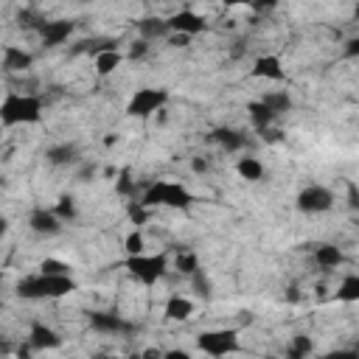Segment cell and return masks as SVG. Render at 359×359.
Returning <instances> with one entry per match:
<instances>
[{"label":"cell","mask_w":359,"mask_h":359,"mask_svg":"<svg viewBox=\"0 0 359 359\" xmlns=\"http://www.w3.org/2000/svg\"><path fill=\"white\" fill-rule=\"evenodd\" d=\"M45 118V101L34 93L8 90L0 98V123L3 126H36Z\"/></svg>","instance_id":"cell-1"},{"label":"cell","mask_w":359,"mask_h":359,"mask_svg":"<svg viewBox=\"0 0 359 359\" xmlns=\"http://www.w3.org/2000/svg\"><path fill=\"white\" fill-rule=\"evenodd\" d=\"M76 289H79V283L73 280V275H45V272L25 275L14 286L17 297H22V300H59V297L73 294Z\"/></svg>","instance_id":"cell-2"},{"label":"cell","mask_w":359,"mask_h":359,"mask_svg":"<svg viewBox=\"0 0 359 359\" xmlns=\"http://www.w3.org/2000/svg\"><path fill=\"white\" fill-rule=\"evenodd\" d=\"M149 210L154 208H171V210H191L196 196L188 191V185L174 182V180H154L151 185L143 188V194L137 196Z\"/></svg>","instance_id":"cell-3"},{"label":"cell","mask_w":359,"mask_h":359,"mask_svg":"<svg viewBox=\"0 0 359 359\" xmlns=\"http://www.w3.org/2000/svg\"><path fill=\"white\" fill-rule=\"evenodd\" d=\"M123 269L132 280H137L140 286H154L165 278L168 272V255L165 252H140V255H126Z\"/></svg>","instance_id":"cell-4"},{"label":"cell","mask_w":359,"mask_h":359,"mask_svg":"<svg viewBox=\"0 0 359 359\" xmlns=\"http://www.w3.org/2000/svg\"><path fill=\"white\" fill-rule=\"evenodd\" d=\"M196 348L210 359H227L244 351L238 328H208L196 337Z\"/></svg>","instance_id":"cell-5"},{"label":"cell","mask_w":359,"mask_h":359,"mask_svg":"<svg viewBox=\"0 0 359 359\" xmlns=\"http://www.w3.org/2000/svg\"><path fill=\"white\" fill-rule=\"evenodd\" d=\"M165 104H168V90L165 87H140L126 101V115L146 121L151 115H160L165 109Z\"/></svg>","instance_id":"cell-6"},{"label":"cell","mask_w":359,"mask_h":359,"mask_svg":"<svg viewBox=\"0 0 359 359\" xmlns=\"http://www.w3.org/2000/svg\"><path fill=\"white\" fill-rule=\"evenodd\" d=\"M337 196L328 185H320V182H311L306 188H300V194L294 196V208L306 216H320V213H328L334 208Z\"/></svg>","instance_id":"cell-7"},{"label":"cell","mask_w":359,"mask_h":359,"mask_svg":"<svg viewBox=\"0 0 359 359\" xmlns=\"http://www.w3.org/2000/svg\"><path fill=\"white\" fill-rule=\"evenodd\" d=\"M87 323H90V328H93L95 334H107V337H121V334L135 331V323H132V320H126L123 314L109 311V309H104V311H90Z\"/></svg>","instance_id":"cell-8"},{"label":"cell","mask_w":359,"mask_h":359,"mask_svg":"<svg viewBox=\"0 0 359 359\" xmlns=\"http://www.w3.org/2000/svg\"><path fill=\"white\" fill-rule=\"evenodd\" d=\"M165 22H168L171 34H180V36H188V39L202 34V31H208V20L196 8H177L174 14L165 17Z\"/></svg>","instance_id":"cell-9"},{"label":"cell","mask_w":359,"mask_h":359,"mask_svg":"<svg viewBox=\"0 0 359 359\" xmlns=\"http://www.w3.org/2000/svg\"><path fill=\"white\" fill-rule=\"evenodd\" d=\"M34 31H36L42 48H59L73 36L76 22H70V20H42Z\"/></svg>","instance_id":"cell-10"},{"label":"cell","mask_w":359,"mask_h":359,"mask_svg":"<svg viewBox=\"0 0 359 359\" xmlns=\"http://www.w3.org/2000/svg\"><path fill=\"white\" fill-rule=\"evenodd\" d=\"M62 342H65V337L56 331V328H50L48 323H31V328H28V337H25V345L31 348V351H36V353H42V351H56V348H62Z\"/></svg>","instance_id":"cell-11"},{"label":"cell","mask_w":359,"mask_h":359,"mask_svg":"<svg viewBox=\"0 0 359 359\" xmlns=\"http://www.w3.org/2000/svg\"><path fill=\"white\" fill-rule=\"evenodd\" d=\"M62 227L65 224L56 219V213L50 208H34L28 213V230L34 236H39V238H53V236L62 233Z\"/></svg>","instance_id":"cell-12"},{"label":"cell","mask_w":359,"mask_h":359,"mask_svg":"<svg viewBox=\"0 0 359 359\" xmlns=\"http://www.w3.org/2000/svg\"><path fill=\"white\" fill-rule=\"evenodd\" d=\"M250 76L252 79H264V81H283L286 79V70H283V62L275 53H264V56H258L252 62Z\"/></svg>","instance_id":"cell-13"},{"label":"cell","mask_w":359,"mask_h":359,"mask_svg":"<svg viewBox=\"0 0 359 359\" xmlns=\"http://www.w3.org/2000/svg\"><path fill=\"white\" fill-rule=\"evenodd\" d=\"M0 65L6 73H25L34 65V53L20 48V45H6L0 53Z\"/></svg>","instance_id":"cell-14"},{"label":"cell","mask_w":359,"mask_h":359,"mask_svg":"<svg viewBox=\"0 0 359 359\" xmlns=\"http://www.w3.org/2000/svg\"><path fill=\"white\" fill-rule=\"evenodd\" d=\"M311 258H314V264H317L320 269H337V266L345 264V252H342V247H337V244H331V241L314 244Z\"/></svg>","instance_id":"cell-15"},{"label":"cell","mask_w":359,"mask_h":359,"mask_svg":"<svg viewBox=\"0 0 359 359\" xmlns=\"http://www.w3.org/2000/svg\"><path fill=\"white\" fill-rule=\"evenodd\" d=\"M135 28H137V34H140V39H146V42H154V39H168V22H165V17H143V20H137L135 22Z\"/></svg>","instance_id":"cell-16"},{"label":"cell","mask_w":359,"mask_h":359,"mask_svg":"<svg viewBox=\"0 0 359 359\" xmlns=\"http://www.w3.org/2000/svg\"><path fill=\"white\" fill-rule=\"evenodd\" d=\"M93 65H95V73H98L101 79H107V76H112V73L123 65V53H121L118 48L98 50V53H93Z\"/></svg>","instance_id":"cell-17"},{"label":"cell","mask_w":359,"mask_h":359,"mask_svg":"<svg viewBox=\"0 0 359 359\" xmlns=\"http://www.w3.org/2000/svg\"><path fill=\"white\" fill-rule=\"evenodd\" d=\"M210 137H213L224 151H230V154L244 151V146H247V135L238 132V129H233V126H222V129H216Z\"/></svg>","instance_id":"cell-18"},{"label":"cell","mask_w":359,"mask_h":359,"mask_svg":"<svg viewBox=\"0 0 359 359\" xmlns=\"http://www.w3.org/2000/svg\"><path fill=\"white\" fill-rule=\"evenodd\" d=\"M247 118H250L252 129H255V132H261V135H264V132H269V129H272V123L278 121V118H275V115H272L261 101H250V104H247Z\"/></svg>","instance_id":"cell-19"},{"label":"cell","mask_w":359,"mask_h":359,"mask_svg":"<svg viewBox=\"0 0 359 359\" xmlns=\"http://www.w3.org/2000/svg\"><path fill=\"white\" fill-rule=\"evenodd\" d=\"M163 314H165V320H174V323H185V320L194 314V303H191L188 297H182V294H171V297L165 300V309H163Z\"/></svg>","instance_id":"cell-20"},{"label":"cell","mask_w":359,"mask_h":359,"mask_svg":"<svg viewBox=\"0 0 359 359\" xmlns=\"http://www.w3.org/2000/svg\"><path fill=\"white\" fill-rule=\"evenodd\" d=\"M45 160H48L50 165H56V168L73 165V163L79 160V149H76L73 143H56V146H50V149L45 151Z\"/></svg>","instance_id":"cell-21"},{"label":"cell","mask_w":359,"mask_h":359,"mask_svg":"<svg viewBox=\"0 0 359 359\" xmlns=\"http://www.w3.org/2000/svg\"><path fill=\"white\" fill-rule=\"evenodd\" d=\"M275 118H280L283 112H289L292 109V95L286 93V90H269V93H264L261 98H258Z\"/></svg>","instance_id":"cell-22"},{"label":"cell","mask_w":359,"mask_h":359,"mask_svg":"<svg viewBox=\"0 0 359 359\" xmlns=\"http://www.w3.org/2000/svg\"><path fill=\"white\" fill-rule=\"evenodd\" d=\"M264 163L258 160V157H252V154H244V157H238L236 160V174L241 177V180H247V182H258V180H264Z\"/></svg>","instance_id":"cell-23"},{"label":"cell","mask_w":359,"mask_h":359,"mask_svg":"<svg viewBox=\"0 0 359 359\" xmlns=\"http://www.w3.org/2000/svg\"><path fill=\"white\" fill-rule=\"evenodd\" d=\"M311 353H314V339L309 334H294L286 345L283 359H311Z\"/></svg>","instance_id":"cell-24"},{"label":"cell","mask_w":359,"mask_h":359,"mask_svg":"<svg viewBox=\"0 0 359 359\" xmlns=\"http://www.w3.org/2000/svg\"><path fill=\"white\" fill-rule=\"evenodd\" d=\"M174 269L180 272V275H185V278H194L202 266H199V255L194 252V250H180L177 252V258H174Z\"/></svg>","instance_id":"cell-25"},{"label":"cell","mask_w":359,"mask_h":359,"mask_svg":"<svg viewBox=\"0 0 359 359\" xmlns=\"http://www.w3.org/2000/svg\"><path fill=\"white\" fill-rule=\"evenodd\" d=\"M337 300H342V303H356L359 300V275L356 272L342 275V280L337 286Z\"/></svg>","instance_id":"cell-26"},{"label":"cell","mask_w":359,"mask_h":359,"mask_svg":"<svg viewBox=\"0 0 359 359\" xmlns=\"http://www.w3.org/2000/svg\"><path fill=\"white\" fill-rule=\"evenodd\" d=\"M115 182V194L123 196V199H137V182L132 180V171L129 168H118V177L112 180Z\"/></svg>","instance_id":"cell-27"},{"label":"cell","mask_w":359,"mask_h":359,"mask_svg":"<svg viewBox=\"0 0 359 359\" xmlns=\"http://www.w3.org/2000/svg\"><path fill=\"white\" fill-rule=\"evenodd\" d=\"M126 216H129V222L135 224V230H140V227L151 219V210H149L140 199H129V202H126Z\"/></svg>","instance_id":"cell-28"},{"label":"cell","mask_w":359,"mask_h":359,"mask_svg":"<svg viewBox=\"0 0 359 359\" xmlns=\"http://www.w3.org/2000/svg\"><path fill=\"white\" fill-rule=\"evenodd\" d=\"M50 210L56 213V219H59L62 224H67V222H73V219L79 216V210H76V199H73V196H59V202H56Z\"/></svg>","instance_id":"cell-29"},{"label":"cell","mask_w":359,"mask_h":359,"mask_svg":"<svg viewBox=\"0 0 359 359\" xmlns=\"http://www.w3.org/2000/svg\"><path fill=\"white\" fill-rule=\"evenodd\" d=\"M123 250H126V255H140V252L146 250L143 233H140V230H132V233L123 238Z\"/></svg>","instance_id":"cell-30"},{"label":"cell","mask_w":359,"mask_h":359,"mask_svg":"<svg viewBox=\"0 0 359 359\" xmlns=\"http://www.w3.org/2000/svg\"><path fill=\"white\" fill-rule=\"evenodd\" d=\"M39 272H45V275H70V264H65L59 258H45L39 264Z\"/></svg>","instance_id":"cell-31"},{"label":"cell","mask_w":359,"mask_h":359,"mask_svg":"<svg viewBox=\"0 0 359 359\" xmlns=\"http://www.w3.org/2000/svg\"><path fill=\"white\" fill-rule=\"evenodd\" d=\"M149 53V42L146 39H135L132 45H129V50L123 53V59H132V62H137V59H143Z\"/></svg>","instance_id":"cell-32"},{"label":"cell","mask_w":359,"mask_h":359,"mask_svg":"<svg viewBox=\"0 0 359 359\" xmlns=\"http://www.w3.org/2000/svg\"><path fill=\"white\" fill-rule=\"evenodd\" d=\"M191 283H194V289H196V294H202V297H210V280H208V275L199 269L194 278H191Z\"/></svg>","instance_id":"cell-33"},{"label":"cell","mask_w":359,"mask_h":359,"mask_svg":"<svg viewBox=\"0 0 359 359\" xmlns=\"http://www.w3.org/2000/svg\"><path fill=\"white\" fill-rule=\"evenodd\" d=\"M320 359H359V353L353 348H337V351H328L323 353Z\"/></svg>","instance_id":"cell-34"},{"label":"cell","mask_w":359,"mask_h":359,"mask_svg":"<svg viewBox=\"0 0 359 359\" xmlns=\"http://www.w3.org/2000/svg\"><path fill=\"white\" fill-rule=\"evenodd\" d=\"M163 353H165L163 348H154V345H151V348H143L135 359H163Z\"/></svg>","instance_id":"cell-35"},{"label":"cell","mask_w":359,"mask_h":359,"mask_svg":"<svg viewBox=\"0 0 359 359\" xmlns=\"http://www.w3.org/2000/svg\"><path fill=\"white\" fill-rule=\"evenodd\" d=\"M163 359H194V356L188 351H182V348H171V351L163 353Z\"/></svg>","instance_id":"cell-36"},{"label":"cell","mask_w":359,"mask_h":359,"mask_svg":"<svg viewBox=\"0 0 359 359\" xmlns=\"http://www.w3.org/2000/svg\"><path fill=\"white\" fill-rule=\"evenodd\" d=\"M191 168H194V174H205V171H208V160H205V157H194Z\"/></svg>","instance_id":"cell-37"},{"label":"cell","mask_w":359,"mask_h":359,"mask_svg":"<svg viewBox=\"0 0 359 359\" xmlns=\"http://www.w3.org/2000/svg\"><path fill=\"white\" fill-rule=\"evenodd\" d=\"M14 351H17V345H11V342L0 339V356H8V353H14Z\"/></svg>","instance_id":"cell-38"},{"label":"cell","mask_w":359,"mask_h":359,"mask_svg":"<svg viewBox=\"0 0 359 359\" xmlns=\"http://www.w3.org/2000/svg\"><path fill=\"white\" fill-rule=\"evenodd\" d=\"M8 227H11V224H8V219H6L3 213H0V241H3L6 236H8Z\"/></svg>","instance_id":"cell-39"},{"label":"cell","mask_w":359,"mask_h":359,"mask_svg":"<svg viewBox=\"0 0 359 359\" xmlns=\"http://www.w3.org/2000/svg\"><path fill=\"white\" fill-rule=\"evenodd\" d=\"M0 292H3V272H0Z\"/></svg>","instance_id":"cell-40"},{"label":"cell","mask_w":359,"mask_h":359,"mask_svg":"<svg viewBox=\"0 0 359 359\" xmlns=\"http://www.w3.org/2000/svg\"><path fill=\"white\" fill-rule=\"evenodd\" d=\"M112 359H115V356H112ZM132 359H135V356H132Z\"/></svg>","instance_id":"cell-41"}]
</instances>
